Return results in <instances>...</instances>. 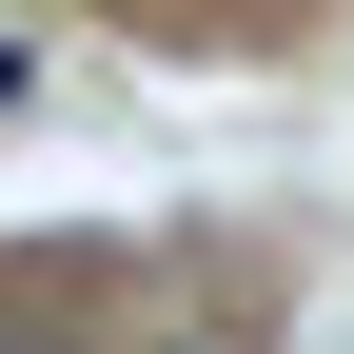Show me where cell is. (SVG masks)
<instances>
[{
    "mask_svg": "<svg viewBox=\"0 0 354 354\" xmlns=\"http://www.w3.org/2000/svg\"><path fill=\"white\" fill-rule=\"evenodd\" d=\"M39 79H59V59H39V20H0V118H20Z\"/></svg>",
    "mask_w": 354,
    "mask_h": 354,
    "instance_id": "1",
    "label": "cell"
},
{
    "mask_svg": "<svg viewBox=\"0 0 354 354\" xmlns=\"http://www.w3.org/2000/svg\"><path fill=\"white\" fill-rule=\"evenodd\" d=\"M158 354H236V335H158Z\"/></svg>",
    "mask_w": 354,
    "mask_h": 354,
    "instance_id": "2",
    "label": "cell"
},
{
    "mask_svg": "<svg viewBox=\"0 0 354 354\" xmlns=\"http://www.w3.org/2000/svg\"><path fill=\"white\" fill-rule=\"evenodd\" d=\"M0 354H59V335H0Z\"/></svg>",
    "mask_w": 354,
    "mask_h": 354,
    "instance_id": "3",
    "label": "cell"
}]
</instances>
